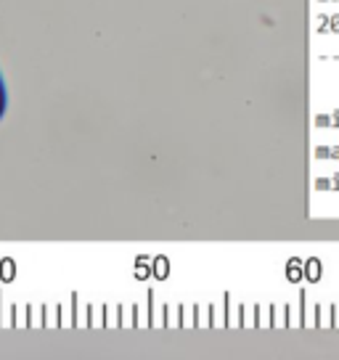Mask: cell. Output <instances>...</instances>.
Returning <instances> with one entry per match:
<instances>
[{"label":"cell","mask_w":339,"mask_h":360,"mask_svg":"<svg viewBox=\"0 0 339 360\" xmlns=\"http://www.w3.org/2000/svg\"><path fill=\"white\" fill-rule=\"evenodd\" d=\"M5 103H8V96H5V85H3V77H0V117L5 114Z\"/></svg>","instance_id":"6da1fadb"}]
</instances>
